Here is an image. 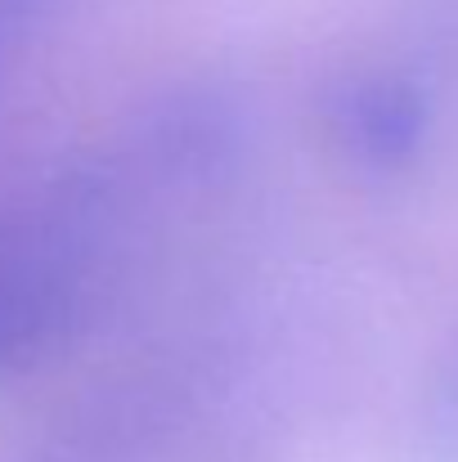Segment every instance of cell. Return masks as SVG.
I'll return each mask as SVG.
<instances>
[{
    "mask_svg": "<svg viewBox=\"0 0 458 462\" xmlns=\"http://www.w3.org/2000/svg\"><path fill=\"white\" fill-rule=\"evenodd\" d=\"M436 427H441V436H450L458 440V346L454 355H450V364L441 368V386H436Z\"/></svg>",
    "mask_w": 458,
    "mask_h": 462,
    "instance_id": "3",
    "label": "cell"
},
{
    "mask_svg": "<svg viewBox=\"0 0 458 462\" xmlns=\"http://www.w3.org/2000/svg\"><path fill=\"white\" fill-rule=\"evenodd\" d=\"M332 135L369 171H400L427 144V99L396 72H364L337 86L328 104Z\"/></svg>",
    "mask_w": 458,
    "mask_h": 462,
    "instance_id": "1",
    "label": "cell"
},
{
    "mask_svg": "<svg viewBox=\"0 0 458 462\" xmlns=\"http://www.w3.org/2000/svg\"><path fill=\"white\" fill-rule=\"evenodd\" d=\"M72 314V279L63 261L0 243V373L36 359Z\"/></svg>",
    "mask_w": 458,
    "mask_h": 462,
    "instance_id": "2",
    "label": "cell"
}]
</instances>
